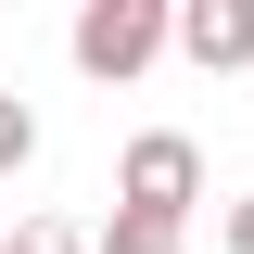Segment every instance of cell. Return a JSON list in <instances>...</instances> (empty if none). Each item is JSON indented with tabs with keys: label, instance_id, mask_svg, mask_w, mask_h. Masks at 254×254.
I'll return each instance as SVG.
<instances>
[{
	"label": "cell",
	"instance_id": "3",
	"mask_svg": "<svg viewBox=\"0 0 254 254\" xmlns=\"http://www.w3.org/2000/svg\"><path fill=\"white\" fill-rule=\"evenodd\" d=\"M178 51L203 64V76H242L254 64V0H190L178 13Z\"/></svg>",
	"mask_w": 254,
	"mask_h": 254
},
{
	"label": "cell",
	"instance_id": "6",
	"mask_svg": "<svg viewBox=\"0 0 254 254\" xmlns=\"http://www.w3.org/2000/svg\"><path fill=\"white\" fill-rule=\"evenodd\" d=\"M38 153V115H26V102H13V89H0V178H13V165H26Z\"/></svg>",
	"mask_w": 254,
	"mask_h": 254
},
{
	"label": "cell",
	"instance_id": "7",
	"mask_svg": "<svg viewBox=\"0 0 254 254\" xmlns=\"http://www.w3.org/2000/svg\"><path fill=\"white\" fill-rule=\"evenodd\" d=\"M229 254H254V190H242V203H229Z\"/></svg>",
	"mask_w": 254,
	"mask_h": 254
},
{
	"label": "cell",
	"instance_id": "2",
	"mask_svg": "<svg viewBox=\"0 0 254 254\" xmlns=\"http://www.w3.org/2000/svg\"><path fill=\"white\" fill-rule=\"evenodd\" d=\"M115 203H127V216H178V229H190V203H203V153H190L178 127H140L127 165H115Z\"/></svg>",
	"mask_w": 254,
	"mask_h": 254
},
{
	"label": "cell",
	"instance_id": "8",
	"mask_svg": "<svg viewBox=\"0 0 254 254\" xmlns=\"http://www.w3.org/2000/svg\"><path fill=\"white\" fill-rule=\"evenodd\" d=\"M0 254H13V229H0Z\"/></svg>",
	"mask_w": 254,
	"mask_h": 254
},
{
	"label": "cell",
	"instance_id": "4",
	"mask_svg": "<svg viewBox=\"0 0 254 254\" xmlns=\"http://www.w3.org/2000/svg\"><path fill=\"white\" fill-rule=\"evenodd\" d=\"M178 242H190L178 216H127V203L102 216V254H178Z\"/></svg>",
	"mask_w": 254,
	"mask_h": 254
},
{
	"label": "cell",
	"instance_id": "1",
	"mask_svg": "<svg viewBox=\"0 0 254 254\" xmlns=\"http://www.w3.org/2000/svg\"><path fill=\"white\" fill-rule=\"evenodd\" d=\"M64 51H76V76H102V89H127V76H140L153 51H178V13H165V0H89Z\"/></svg>",
	"mask_w": 254,
	"mask_h": 254
},
{
	"label": "cell",
	"instance_id": "5",
	"mask_svg": "<svg viewBox=\"0 0 254 254\" xmlns=\"http://www.w3.org/2000/svg\"><path fill=\"white\" fill-rule=\"evenodd\" d=\"M13 254H102V229H76V216H26V229H13Z\"/></svg>",
	"mask_w": 254,
	"mask_h": 254
}]
</instances>
